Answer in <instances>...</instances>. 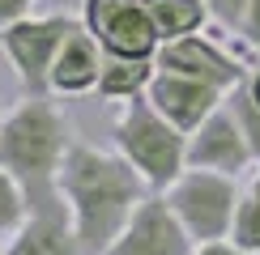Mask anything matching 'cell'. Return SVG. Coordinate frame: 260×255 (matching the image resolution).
Returning a JSON list of instances; mask_svg holds the SVG:
<instances>
[{
	"label": "cell",
	"instance_id": "cell-19",
	"mask_svg": "<svg viewBox=\"0 0 260 255\" xmlns=\"http://www.w3.org/2000/svg\"><path fill=\"white\" fill-rule=\"evenodd\" d=\"M35 5H39V0H0V30H5L9 21L30 17V13H35Z\"/></svg>",
	"mask_w": 260,
	"mask_h": 255
},
{
	"label": "cell",
	"instance_id": "cell-24",
	"mask_svg": "<svg viewBox=\"0 0 260 255\" xmlns=\"http://www.w3.org/2000/svg\"><path fill=\"white\" fill-rule=\"evenodd\" d=\"M0 247H5V242H0Z\"/></svg>",
	"mask_w": 260,
	"mask_h": 255
},
{
	"label": "cell",
	"instance_id": "cell-15",
	"mask_svg": "<svg viewBox=\"0 0 260 255\" xmlns=\"http://www.w3.org/2000/svg\"><path fill=\"white\" fill-rule=\"evenodd\" d=\"M231 115L239 119L243 141H247V149H252V157L260 162V102H256V94H252L247 81H239L231 90Z\"/></svg>",
	"mask_w": 260,
	"mask_h": 255
},
{
	"label": "cell",
	"instance_id": "cell-1",
	"mask_svg": "<svg viewBox=\"0 0 260 255\" xmlns=\"http://www.w3.org/2000/svg\"><path fill=\"white\" fill-rule=\"evenodd\" d=\"M145 179L124 153H107L85 141H73L60 166V200L69 208L73 238L81 255H107L137 204L145 200Z\"/></svg>",
	"mask_w": 260,
	"mask_h": 255
},
{
	"label": "cell",
	"instance_id": "cell-23",
	"mask_svg": "<svg viewBox=\"0 0 260 255\" xmlns=\"http://www.w3.org/2000/svg\"><path fill=\"white\" fill-rule=\"evenodd\" d=\"M252 196H256V200H260V179H256V187H252Z\"/></svg>",
	"mask_w": 260,
	"mask_h": 255
},
{
	"label": "cell",
	"instance_id": "cell-13",
	"mask_svg": "<svg viewBox=\"0 0 260 255\" xmlns=\"http://www.w3.org/2000/svg\"><path fill=\"white\" fill-rule=\"evenodd\" d=\"M158 64L154 60H128V56H107L103 60V77H99V94L111 102H128L141 98L154 81Z\"/></svg>",
	"mask_w": 260,
	"mask_h": 255
},
{
	"label": "cell",
	"instance_id": "cell-4",
	"mask_svg": "<svg viewBox=\"0 0 260 255\" xmlns=\"http://www.w3.org/2000/svg\"><path fill=\"white\" fill-rule=\"evenodd\" d=\"M77 26L81 21L73 13H30L0 30V51H5L21 94H51V64Z\"/></svg>",
	"mask_w": 260,
	"mask_h": 255
},
{
	"label": "cell",
	"instance_id": "cell-11",
	"mask_svg": "<svg viewBox=\"0 0 260 255\" xmlns=\"http://www.w3.org/2000/svg\"><path fill=\"white\" fill-rule=\"evenodd\" d=\"M103 42L90 34L85 26H77L69 38H64L56 64H51V94L56 98H77L85 90H99V77H103Z\"/></svg>",
	"mask_w": 260,
	"mask_h": 255
},
{
	"label": "cell",
	"instance_id": "cell-21",
	"mask_svg": "<svg viewBox=\"0 0 260 255\" xmlns=\"http://www.w3.org/2000/svg\"><path fill=\"white\" fill-rule=\"evenodd\" d=\"M192 255H247V251L235 247V242H222V238H218V242H201Z\"/></svg>",
	"mask_w": 260,
	"mask_h": 255
},
{
	"label": "cell",
	"instance_id": "cell-14",
	"mask_svg": "<svg viewBox=\"0 0 260 255\" xmlns=\"http://www.w3.org/2000/svg\"><path fill=\"white\" fill-rule=\"evenodd\" d=\"M145 13L154 21L158 38L171 42V38H183V34H197L209 17V5L205 0H145Z\"/></svg>",
	"mask_w": 260,
	"mask_h": 255
},
{
	"label": "cell",
	"instance_id": "cell-22",
	"mask_svg": "<svg viewBox=\"0 0 260 255\" xmlns=\"http://www.w3.org/2000/svg\"><path fill=\"white\" fill-rule=\"evenodd\" d=\"M247 85H252V94H256V102H260V77H252Z\"/></svg>",
	"mask_w": 260,
	"mask_h": 255
},
{
	"label": "cell",
	"instance_id": "cell-3",
	"mask_svg": "<svg viewBox=\"0 0 260 255\" xmlns=\"http://www.w3.org/2000/svg\"><path fill=\"white\" fill-rule=\"evenodd\" d=\"M115 149L149 187H171L188 170V132H179L149 98H128L115 119Z\"/></svg>",
	"mask_w": 260,
	"mask_h": 255
},
{
	"label": "cell",
	"instance_id": "cell-5",
	"mask_svg": "<svg viewBox=\"0 0 260 255\" xmlns=\"http://www.w3.org/2000/svg\"><path fill=\"white\" fill-rule=\"evenodd\" d=\"M167 200H171L175 217L188 226V234L197 242L226 238L231 226H235V208H239V196H235L231 175H218V170H192V166L167 187Z\"/></svg>",
	"mask_w": 260,
	"mask_h": 255
},
{
	"label": "cell",
	"instance_id": "cell-25",
	"mask_svg": "<svg viewBox=\"0 0 260 255\" xmlns=\"http://www.w3.org/2000/svg\"><path fill=\"white\" fill-rule=\"evenodd\" d=\"M0 115H5V111H0Z\"/></svg>",
	"mask_w": 260,
	"mask_h": 255
},
{
	"label": "cell",
	"instance_id": "cell-12",
	"mask_svg": "<svg viewBox=\"0 0 260 255\" xmlns=\"http://www.w3.org/2000/svg\"><path fill=\"white\" fill-rule=\"evenodd\" d=\"M0 255H81L77 238H73V221H69L64 200L30 212L21 221V230L9 234V242L0 247Z\"/></svg>",
	"mask_w": 260,
	"mask_h": 255
},
{
	"label": "cell",
	"instance_id": "cell-17",
	"mask_svg": "<svg viewBox=\"0 0 260 255\" xmlns=\"http://www.w3.org/2000/svg\"><path fill=\"white\" fill-rule=\"evenodd\" d=\"M231 238H235V247H243L247 255H260V200H256V196L239 200V208H235V226H231Z\"/></svg>",
	"mask_w": 260,
	"mask_h": 255
},
{
	"label": "cell",
	"instance_id": "cell-9",
	"mask_svg": "<svg viewBox=\"0 0 260 255\" xmlns=\"http://www.w3.org/2000/svg\"><path fill=\"white\" fill-rule=\"evenodd\" d=\"M252 162V149L243 141L239 119L226 111H213L197 132H188V166L192 170H218V175H239Z\"/></svg>",
	"mask_w": 260,
	"mask_h": 255
},
{
	"label": "cell",
	"instance_id": "cell-10",
	"mask_svg": "<svg viewBox=\"0 0 260 255\" xmlns=\"http://www.w3.org/2000/svg\"><path fill=\"white\" fill-rule=\"evenodd\" d=\"M222 94H226V90H218V85L179 77V72H154V81H149L145 98L154 102L158 111L179 128V132H197V128L209 119L213 111H218Z\"/></svg>",
	"mask_w": 260,
	"mask_h": 255
},
{
	"label": "cell",
	"instance_id": "cell-18",
	"mask_svg": "<svg viewBox=\"0 0 260 255\" xmlns=\"http://www.w3.org/2000/svg\"><path fill=\"white\" fill-rule=\"evenodd\" d=\"M209 13L222 21V26H243V13H247V0H205Z\"/></svg>",
	"mask_w": 260,
	"mask_h": 255
},
{
	"label": "cell",
	"instance_id": "cell-6",
	"mask_svg": "<svg viewBox=\"0 0 260 255\" xmlns=\"http://www.w3.org/2000/svg\"><path fill=\"white\" fill-rule=\"evenodd\" d=\"M81 26L103 42L107 56L154 60L162 47L145 0H81Z\"/></svg>",
	"mask_w": 260,
	"mask_h": 255
},
{
	"label": "cell",
	"instance_id": "cell-7",
	"mask_svg": "<svg viewBox=\"0 0 260 255\" xmlns=\"http://www.w3.org/2000/svg\"><path fill=\"white\" fill-rule=\"evenodd\" d=\"M192 234L175 217L167 196H145L137 204V212L128 217V226L120 230V238L107 247V255H192Z\"/></svg>",
	"mask_w": 260,
	"mask_h": 255
},
{
	"label": "cell",
	"instance_id": "cell-8",
	"mask_svg": "<svg viewBox=\"0 0 260 255\" xmlns=\"http://www.w3.org/2000/svg\"><path fill=\"white\" fill-rule=\"evenodd\" d=\"M154 64H158V72H179V77L218 85V90H235V85L243 81L239 64L226 56L222 47H213L209 38H201V34H183V38L162 42Z\"/></svg>",
	"mask_w": 260,
	"mask_h": 255
},
{
	"label": "cell",
	"instance_id": "cell-16",
	"mask_svg": "<svg viewBox=\"0 0 260 255\" xmlns=\"http://www.w3.org/2000/svg\"><path fill=\"white\" fill-rule=\"evenodd\" d=\"M26 217H30L26 196H21V187L13 183V175L0 166V238H9L13 230H21V221H26Z\"/></svg>",
	"mask_w": 260,
	"mask_h": 255
},
{
	"label": "cell",
	"instance_id": "cell-20",
	"mask_svg": "<svg viewBox=\"0 0 260 255\" xmlns=\"http://www.w3.org/2000/svg\"><path fill=\"white\" fill-rule=\"evenodd\" d=\"M243 34L260 42V0H247V13H243Z\"/></svg>",
	"mask_w": 260,
	"mask_h": 255
},
{
	"label": "cell",
	"instance_id": "cell-2",
	"mask_svg": "<svg viewBox=\"0 0 260 255\" xmlns=\"http://www.w3.org/2000/svg\"><path fill=\"white\" fill-rule=\"evenodd\" d=\"M69 149L73 123L56 94H26L0 115V166L13 175L30 212L60 200V166Z\"/></svg>",
	"mask_w": 260,
	"mask_h": 255
}]
</instances>
